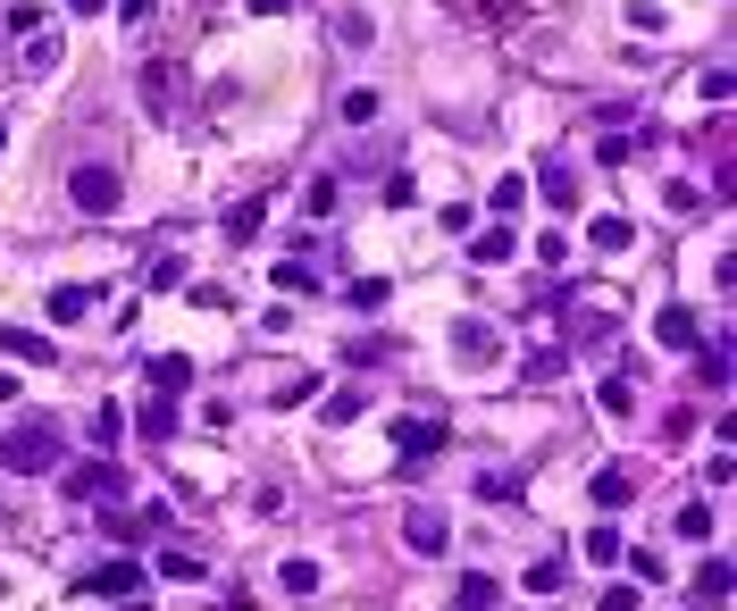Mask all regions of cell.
I'll use <instances>...</instances> for the list:
<instances>
[{"mask_svg":"<svg viewBox=\"0 0 737 611\" xmlns=\"http://www.w3.org/2000/svg\"><path fill=\"white\" fill-rule=\"evenodd\" d=\"M395 335H352V344H344V361H352V369H378V361H395Z\"/></svg>","mask_w":737,"mask_h":611,"instance_id":"cell-22","label":"cell"},{"mask_svg":"<svg viewBox=\"0 0 737 611\" xmlns=\"http://www.w3.org/2000/svg\"><path fill=\"white\" fill-rule=\"evenodd\" d=\"M101 528H110V545H160V536H168V511H160V503H110V511H101Z\"/></svg>","mask_w":737,"mask_h":611,"instance_id":"cell-3","label":"cell"},{"mask_svg":"<svg viewBox=\"0 0 737 611\" xmlns=\"http://www.w3.org/2000/svg\"><path fill=\"white\" fill-rule=\"evenodd\" d=\"M143 286H152V293H160V286H185V260H176V251H160V260L143 268Z\"/></svg>","mask_w":737,"mask_h":611,"instance_id":"cell-33","label":"cell"},{"mask_svg":"<svg viewBox=\"0 0 737 611\" xmlns=\"http://www.w3.org/2000/svg\"><path fill=\"white\" fill-rule=\"evenodd\" d=\"M402 536H411V553H444V536H453V528H444L436 511H411V519H402Z\"/></svg>","mask_w":737,"mask_h":611,"instance_id":"cell-15","label":"cell"},{"mask_svg":"<svg viewBox=\"0 0 737 611\" xmlns=\"http://www.w3.org/2000/svg\"><path fill=\"white\" fill-rule=\"evenodd\" d=\"M344 117H352V126H369V117H378V93H369V84H360V93H344Z\"/></svg>","mask_w":737,"mask_h":611,"instance_id":"cell-37","label":"cell"},{"mask_svg":"<svg viewBox=\"0 0 737 611\" xmlns=\"http://www.w3.org/2000/svg\"><path fill=\"white\" fill-rule=\"evenodd\" d=\"M160 578H202V553H185V545H160Z\"/></svg>","mask_w":737,"mask_h":611,"instance_id":"cell-32","label":"cell"},{"mask_svg":"<svg viewBox=\"0 0 737 611\" xmlns=\"http://www.w3.org/2000/svg\"><path fill=\"white\" fill-rule=\"evenodd\" d=\"M252 18H285V9H294V0H244Z\"/></svg>","mask_w":737,"mask_h":611,"instance_id":"cell-40","label":"cell"},{"mask_svg":"<svg viewBox=\"0 0 737 611\" xmlns=\"http://www.w3.org/2000/svg\"><path fill=\"white\" fill-rule=\"evenodd\" d=\"M453 352H461V361H494V327H478V319H453Z\"/></svg>","mask_w":737,"mask_h":611,"instance_id":"cell-18","label":"cell"},{"mask_svg":"<svg viewBox=\"0 0 737 611\" xmlns=\"http://www.w3.org/2000/svg\"><path fill=\"white\" fill-rule=\"evenodd\" d=\"M545 210H579V176H562V168L545 176Z\"/></svg>","mask_w":737,"mask_h":611,"instance_id":"cell-34","label":"cell"},{"mask_svg":"<svg viewBox=\"0 0 737 611\" xmlns=\"http://www.w3.org/2000/svg\"><path fill=\"white\" fill-rule=\"evenodd\" d=\"M0 361H51V335H34V327H0Z\"/></svg>","mask_w":737,"mask_h":611,"instance_id":"cell-12","label":"cell"},{"mask_svg":"<svg viewBox=\"0 0 737 611\" xmlns=\"http://www.w3.org/2000/svg\"><path fill=\"white\" fill-rule=\"evenodd\" d=\"M117 436H126V411H117V402H101V411H93V444H117Z\"/></svg>","mask_w":737,"mask_h":611,"instance_id":"cell-35","label":"cell"},{"mask_svg":"<svg viewBox=\"0 0 737 611\" xmlns=\"http://www.w3.org/2000/svg\"><path fill=\"white\" fill-rule=\"evenodd\" d=\"M143 377H152L160 394H185V385H193V361H185V352H160V361L143 369Z\"/></svg>","mask_w":737,"mask_h":611,"instance_id":"cell-16","label":"cell"},{"mask_svg":"<svg viewBox=\"0 0 737 611\" xmlns=\"http://www.w3.org/2000/svg\"><path fill=\"white\" fill-rule=\"evenodd\" d=\"M76 587H84V594H110V603H126V594H143V561L117 553V561H101V570H84Z\"/></svg>","mask_w":737,"mask_h":611,"instance_id":"cell-6","label":"cell"},{"mask_svg":"<svg viewBox=\"0 0 737 611\" xmlns=\"http://www.w3.org/2000/svg\"><path fill=\"white\" fill-rule=\"evenodd\" d=\"M344 302H352V310H386V277H352V286H344Z\"/></svg>","mask_w":737,"mask_h":611,"instance_id":"cell-29","label":"cell"},{"mask_svg":"<svg viewBox=\"0 0 737 611\" xmlns=\"http://www.w3.org/2000/svg\"><path fill=\"white\" fill-rule=\"evenodd\" d=\"M68 9H76V18H101V0H68Z\"/></svg>","mask_w":737,"mask_h":611,"instance_id":"cell-42","label":"cell"},{"mask_svg":"<svg viewBox=\"0 0 737 611\" xmlns=\"http://www.w3.org/2000/svg\"><path fill=\"white\" fill-rule=\"evenodd\" d=\"M511 251H520V235H511V227H487V235L470 244V260H478V268H503Z\"/></svg>","mask_w":737,"mask_h":611,"instance_id":"cell-20","label":"cell"},{"mask_svg":"<svg viewBox=\"0 0 737 611\" xmlns=\"http://www.w3.org/2000/svg\"><path fill=\"white\" fill-rule=\"evenodd\" d=\"M570 369V352L562 344H545V352H529V361H520V385H553Z\"/></svg>","mask_w":737,"mask_h":611,"instance_id":"cell-21","label":"cell"},{"mask_svg":"<svg viewBox=\"0 0 737 611\" xmlns=\"http://www.w3.org/2000/svg\"><path fill=\"white\" fill-rule=\"evenodd\" d=\"M152 9H160V0H117V18H126V25H143Z\"/></svg>","mask_w":737,"mask_h":611,"instance_id":"cell-39","label":"cell"},{"mask_svg":"<svg viewBox=\"0 0 737 611\" xmlns=\"http://www.w3.org/2000/svg\"><path fill=\"white\" fill-rule=\"evenodd\" d=\"M628 495H637V469H621V460H612V469H595V511H621Z\"/></svg>","mask_w":737,"mask_h":611,"instance_id":"cell-11","label":"cell"},{"mask_svg":"<svg viewBox=\"0 0 737 611\" xmlns=\"http://www.w3.org/2000/svg\"><path fill=\"white\" fill-rule=\"evenodd\" d=\"M42 310H51V327H76L84 310H101V286H51V302H42Z\"/></svg>","mask_w":737,"mask_h":611,"instance_id":"cell-9","label":"cell"},{"mask_svg":"<svg viewBox=\"0 0 737 611\" xmlns=\"http://www.w3.org/2000/svg\"><path fill=\"white\" fill-rule=\"evenodd\" d=\"M319 394H327L319 377H285V385H277V411H303V402H319Z\"/></svg>","mask_w":737,"mask_h":611,"instance_id":"cell-27","label":"cell"},{"mask_svg":"<svg viewBox=\"0 0 737 611\" xmlns=\"http://www.w3.org/2000/svg\"><path fill=\"white\" fill-rule=\"evenodd\" d=\"M59 495L68 503H126V469L117 460H68L59 469Z\"/></svg>","mask_w":737,"mask_h":611,"instance_id":"cell-2","label":"cell"},{"mask_svg":"<svg viewBox=\"0 0 737 611\" xmlns=\"http://www.w3.org/2000/svg\"><path fill=\"white\" fill-rule=\"evenodd\" d=\"M336 201H344V185H336V176H310V185H303V210H310V218H327Z\"/></svg>","mask_w":737,"mask_h":611,"instance_id":"cell-25","label":"cell"},{"mask_svg":"<svg viewBox=\"0 0 737 611\" xmlns=\"http://www.w3.org/2000/svg\"><path fill=\"white\" fill-rule=\"evenodd\" d=\"M0 402H18V377H9V369H0Z\"/></svg>","mask_w":737,"mask_h":611,"instance_id":"cell-41","label":"cell"},{"mask_svg":"<svg viewBox=\"0 0 737 611\" xmlns=\"http://www.w3.org/2000/svg\"><path fill=\"white\" fill-rule=\"evenodd\" d=\"M260 227H268V193H244L227 210V244H260Z\"/></svg>","mask_w":737,"mask_h":611,"instance_id":"cell-10","label":"cell"},{"mask_svg":"<svg viewBox=\"0 0 737 611\" xmlns=\"http://www.w3.org/2000/svg\"><path fill=\"white\" fill-rule=\"evenodd\" d=\"M0 152H9V117H0Z\"/></svg>","mask_w":737,"mask_h":611,"instance_id":"cell-44","label":"cell"},{"mask_svg":"<svg viewBox=\"0 0 737 611\" xmlns=\"http://www.w3.org/2000/svg\"><path fill=\"white\" fill-rule=\"evenodd\" d=\"M277 587H285V594H303V603H310V594L327 587V570H319V561H285V570H277Z\"/></svg>","mask_w":737,"mask_h":611,"instance_id":"cell-23","label":"cell"},{"mask_svg":"<svg viewBox=\"0 0 737 611\" xmlns=\"http://www.w3.org/2000/svg\"><path fill=\"white\" fill-rule=\"evenodd\" d=\"M595 611H637V587H604V594H595Z\"/></svg>","mask_w":737,"mask_h":611,"instance_id":"cell-38","label":"cell"},{"mask_svg":"<svg viewBox=\"0 0 737 611\" xmlns=\"http://www.w3.org/2000/svg\"><path fill=\"white\" fill-rule=\"evenodd\" d=\"M586 244H595V251H628V244H637V227H628L621 210H604L595 227H586Z\"/></svg>","mask_w":737,"mask_h":611,"instance_id":"cell-17","label":"cell"},{"mask_svg":"<svg viewBox=\"0 0 737 611\" xmlns=\"http://www.w3.org/2000/svg\"><path fill=\"white\" fill-rule=\"evenodd\" d=\"M671 528H679L687 545H704V536H713V511H704V503H687V511H671Z\"/></svg>","mask_w":737,"mask_h":611,"instance_id":"cell-31","label":"cell"},{"mask_svg":"<svg viewBox=\"0 0 737 611\" xmlns=\"http://www.w3.org/2000/svg\"><path fill=\"white\" fill-rule=\"evenodd\" d=\"M319 411H327V427H352L360 420V394L344 385V394H319Z\"/></svg>","mask_w":737,"mask_h":611,"instance_id":"cell-30","label":"cell"},{"mask_svg":"<svg viewBox=\"0 0 737 611\" xmlns=\"http://www.w3.org/2000/svg\"><path fill=\"white\" fill-rule=\"evenodd\" d=\"M176 101H185V68H176V59H152V68H143V110L176 117Z\"/></svg>","mask_w":737,"mask_h":611,"instance_id":"cell-7","label":"cell"},{"mask_svg":"<svg viewBox=\"0 0 737 611\" xmlns=\"http://www.w3.org/2000/svg\"><path fill=\"white\" fill-rule=\"evenodd\" d=\"M696 603H704V611L729 603V561H704V570H696Z\"/></svg>","mask_w":737,"mask_h":611,"instance_id":"cell-24","label":"cell"},{"mask_svg":"<svg viewBox=\"0 0 737 611\" xmlns=\"http://www.w3.org/2000/svg\"><path fill=\"white\" fill-rule=\"evenodd\" d=\"M595 402H604V420H628V411H637V394H628L621 377H604V385H595Z\"/></svg>","mask_w":737,"mask_h":611,"instance_id":"cell-28","label":"cell"},{"mask_svg":"<svg viewBox=\"0 0 737 611\" xmlns=\"http://www.w3.org/2000/svg\"><path fill=\"white\" fill-rule=\"evenodd\" d=\"M68 201H76L84 218H117L126 185H117V168H101V159H93V168H76V176H68Z\"/></svg>","mask_w":737,"mask_h":611,"instance_id":"cell-4","label":"cell"},{"mask_svg":"<svg viewBox=\"0 0 737 611\" xmlns=\"http://www.w3.org/2000/svg\"><path fill=\"white\" fill-rule=\"evenodd\" d=\"M520 587H529V594H562V587H570V561H562V553H536Z\"/></svg>","mask_w":737,"mask_h":611,"instance_id":"cell-13","label":"cell"},{"mask_svg":"<svg viewBox=\"0 0 737 611\" xmlns=\"http://www.w3.org/2000/svg\"><path fill=\"white\" fill-rule=\"evenodd\" d=\"M696 335H704V327H696V310H687V302L654 310V344L662 352H696Z\"/></svg>","mask_w":737,"mask_h":611,"instance_id":"cell-8","label":"cell"},{"mask_svg":"<svg viewBox=\"0 0 737 611\" xmlns=\"http://www.w3.org/2000/svg\"><path fill=\"white\" fill-rule=\"evenodd\" d=\"M478 495L487 503H520V469H478Z\"/></svg>","mask_w":737,"mask_h":611,"instance_id":"cell-26","label":"cell"},{"mask_svg":"<svg viewBox=\"0 0 737 611\" xmlns=\"http://www.w3.org/2000/svg\"><path fill=\"white\" fill-rule=\"evenodd\" d=\"M126 611H152V603H143V594H126Z\"/></svg>","mask_w":737,"mask_h":611,"instance_id":"cell-43","label":"cell"},{"mask_svg":"<svg viewBox=\"0 0 737 611\" xmlns=\"http://www.w3.org/2000/svg\"><path fill=\"white\" fill-rule=\"evenodd\" d=\"M59 469V420H18L0 436V478H42Z\"/></svg>","mask_w":737,"mask_h":611,"instance_id":"cell-1","label":"cell"},{"mask_svg":"<svg viewBox=\"0 0 737 611\" xmlns=\"http://www.w3.org/2000/svg\"><path fill=\"white\" fill-rule=\"evenodd\" d=\"M461 611H494V578H461Z\"/></svg>","mask_w":737,"mask_h":611,"instance_id":"cell-36","label":"cell"},{"mask_svg":"<svg viewBox=\"0 0 737 611\" xmlns=\"http://www.w3.org/2000/svg\"><path fill=\"white\" fill-rule=\"evenodd\" d=\"M176 436V394H152L143 402V444H168Z\"/></svg>","mask_w":737,"mask_h":611,"instance_id":"cell-19","label":"cell"},{"mask_svg":"<svg viewBox=\"0 0 737 611\" xmlns=\"http://www.w3.org/2000/svg\"><path fill=\"white\" fill-rule=\"evenodd\" d=\"M444 453V420H395V469H428Z\"/></svg>","mask_w":737,"mask_h":611,"instance_id":"cell-5","label":"cell"},{"mask_svg":"<svg viewBox=\"0 0 737 611\" xmlns=\"http://www.w3.org/2000/svg\"><path fill=\"white\" fill-rule=\"evenodd\" d=\"M621 553H628V536L612 528V519H604V528H586V561H595V570H621Z\"/></svg>","mask_w":737,"mask_h":611,"instance_id":"cell-14","label":"cell"}]
</instances>
